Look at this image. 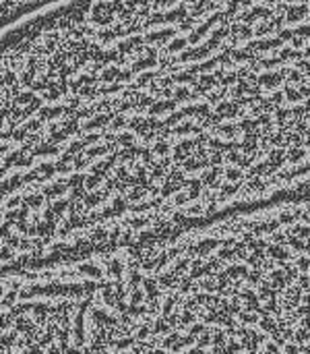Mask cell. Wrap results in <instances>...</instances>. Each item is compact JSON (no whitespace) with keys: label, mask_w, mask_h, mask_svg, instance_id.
<instances>
[{"label":"cell","mask_w":310,"mask_h":354,"mask_svg":"<svg viewBox=\"0 0 310 354\" xmlns=\"http://www.w3.org/2000/svg\"><path fill=\"white\" fill-rule=\"evenodd\" d=\"M309 199V0H62L0 31V257L85 266Z\"/></svg>","instance_id":"obj_1"},{"label":"cell","mask_w":310,"mask_h":354,"mask_svg":"<svg viewBox=\"0 0 310 354\" xmlns=\"http://www.w3.org/2000/svg\"><path fill=\"white\" fill-rule=\"evenodd\" d=\"M62 0H0V31Z\"/></svg>","instance_id":"obj_2"}]
</instances>
